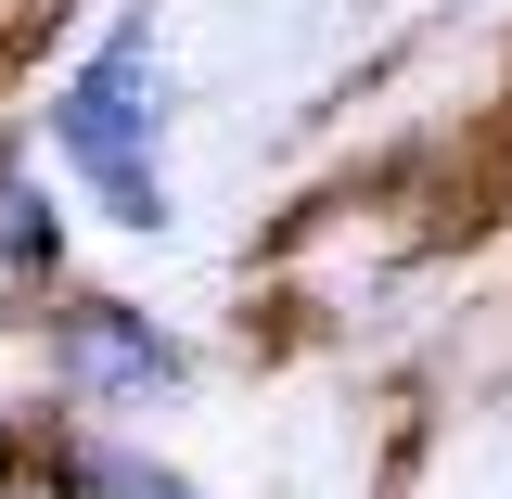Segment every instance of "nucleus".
<instances>
[{"mask_svg": "<svg viewBox=\"0 0 512 499\" xmlns=\"http://www.w3.org/2000/svg\"><path fill=\"white\" fill-rule=\"evenodd\" d=\"M52 154L90 180V205L116 231H167V64H154L141 13L52 90Z\"/></svg>", "mask_w": 512, "mask_h": 499, "instance_id": "1", "label": "nucleus"}, {"mask_svg": "<svg viewBox=\"0 0 512 499\" xmlns=\"http://www.w3.org/2000/svg\"><path fill=\"white\" fill-rule=\"evenodd\" d=\"M52 372L77 397H167L180 384V346L141 308H116V295H77V308H52Z\"/></svg>", "mask_w": 512, "mask_h": 499, "instance_id": "2", "label": "nucleus"}, {"mask_svg": "<svg viewBox=\"0 0 512 499\" xmlns=\"http://www.w3.org/2000/svg\"><path fill=\"white\" fill-rule=\"evenodd\" d=\"M52 269H64V218L26 180H0V295H39Z\"/></svg>", "mask_w": 512, "mask_h": 499, "instance_id": "3", "label": "nucleus"}, {"mask_svg": "<svg viewBox=\"0 0 512 499\" xmlns=\"http://www.w3.org/2000/svg\"><path fill=\"white\" fill-rule=\"evenodd\" d=\"M64 487L77 499H192L167 461H141V448H116V436H90V448H64Z\"/></svg>", "mask_w": 512, "mask_h": 499, "instance_id": "4", "label": "nucleus"}, {"mask_svg": "<svg viewBox=\"0 0 512 499\" xmlns=\"http://www.w3.org/2000/svg\"><path fill=\"white\" fill-rule=\"evenodd\" d=\"M0 499H77V487H64V474H13Z\"/></svg>", "mask_w": 512, "mask_h": 499, "instance_id": "5", "label": "nucleus"}]
</instances>
